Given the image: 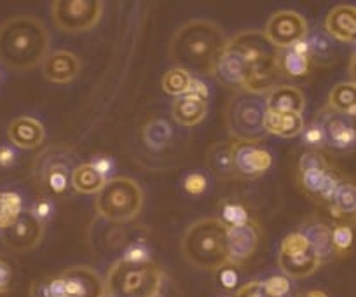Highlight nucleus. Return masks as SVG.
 <instances>
[{
  "label": "nucleus",
  "mask_w": 356,
  "mask_h": 297,
  "mask_svg": "<svg viewBox=\"0 0 356 297\" xmlns=\"http://www.w3.org/2000/svg\"><path fill=\"white\" fill-rule=\"evenodd\" d=\"M229 37L208 19H191L175 32L170 42V58L177 68L193 76H215L217 65L227 49Z\"/></svg>",
  "instance_id": "1"
},
{
  "label": "nucleus",
  "mask_w": 356,
  "mask_h": 297,
  "mask_svg": "<svg viewBox=\"0 0 356 297\" xmlns=\"http://www.w3.org/2000/svg\"><path fill=\"white\" fill-rule=\"evenodd\" d=\"M51 37L35 16L19 15L0 25V61L16 72L32 70L49 56Z\"/></svg>",
  "instance_id": "2"
},
{
  "label": "nucleus",
  "mask_w": 356,
  "mask_h": 297,
  "mask_svg": "<svg viewBox=\"0 0 356 297\" xmlns=\"http://www.w3.org/2000/svg\"><path fill=\"white\" fill-rule=\"evenodd\" d=\"M227 51L241 61L246 72V90L267 95L283 77L280 68L282 51L262 30H243L229 37Z\"/></svg>",
  "instance_id": "3"
},
{
  "label": "nucleus",
  "mask_w": 356,
  "mask_h": 297,
  "mask_svg": "<svg viewBox=\"0 0 356 297\" xmlns=\"http://www.w3.org/2000/svg\"><path fill=\"white\" fill-rule=\"evenodd\" d=\"M229 227L218 217L193 222L184 233L180 250L189 264L203 271H218L229 262Z\"/></svg>",
  "instance_id": "4"
},
{
  "label": "nucleus",
  "mask_w": 356,
  "mask_h": 297,
  "mask_svg": "<svg viewBox=\"0 0 356 297\" xmlns=\"http://www.w3.org/2000/svg\"><path fill=\"white\" fill-rule=\"evenodd\" d=\"M164 283L166 276L154 262L135 264L119 259L105 276V292L108 297H159Z\"/></svg>",
  "instance_id": "5"
},
{
  "label": "nucleus",
  "mask_w": 356,
  "mask_h": 297,
  "mask_svg": "<svg viewBox=\"0 0 356 297\" xmlns=\"http://www.w3.org/2000/svg\"><path fill=\"white\" fill-rule=\"evenodd\" d=\"M267 95L236 91L225 109V126L236 142L257 143L267 135Z\"/></svg>",
  "instance_id": "6"
},
{
  "label": "nucleus",
  "mask_w": 356,
  "mask_h": 297,
  "mask_svg": "<svg viewBox=\"0 0 356 297\" xmlns=\"http://www.w3.org/2000/svg\"><path fill=\"white\" fill-rule=\"evenodd\" d=\"M143 208V191L129 177H114L95 198L98 217L122 224L135 220Z\"/></svg>",
  "instance_id": "7"
},
{
  "label": "nucleus",
  "mask_w": 356,
  "mask_h": 297,
  "mask_svg": "<svg viewBox=\"0 0 356 297\" xmlns=\"http://www.w3.org/2000/svg\"><path fill=\"white\" fill-rule=\"evenodd\" d=\"M299 175L304 191L325 203L334 201L337 187L342 180L320 151H307L300 156Z\"/></svg>",
  "instance_id": "8"
},
{
  "label": "nucleus",
  "mask_w": 356,
  "mask_h": 297,
  "mask_svg": "<svg viewBox=\"0 0 356 297\" xmlns=\"http://www.w3.org/2000/svg\"><path fill=\"white\" fill-rule=\"evenodd\" d=\"M104 8L102 0H56L51 4V16L63 32L81 33L98 25Z\"/></svg>",
  "instance_id": "9"
},
{
  "label": "nucleus",
  "mask_w": 356,
  "mask_h": 297,
  "mask_svg": "<svg viewBox=\"0 0 356 297\" xmlns=\"http://www.w3.org/2000/svg\"><path fill=\"white\" fill-rule=\"evenodd\" d=\"M278 266L285 276L300 280L314 275L321 266V261L306 236L300 231H296L290 233L280 245Z\"/></svg>",
  "instance_id": "10"
},
{
  "label": "nucleus",
  "mask_w": 356,
  "mask_h": 297,
  "mask_svg": "<svg viewBox=\"0 0 356 297\" xmlns=\"http://www.w3.org/2000/svg\"><path fill=\"white\" fill-rule=\"evenodd\" d=\"M325 136V147L335 154H348L356 149V122L349 115L323 107L314 118Z\"/></svg>",
  "instance_id": "11"
},
{
  "label": "nucleus",
  "mask_w": 356,
  "mask_h": 297,
  "mask_svg": "<svg viewBox=\"0 0 356 297\" xmlns=\"http://www.w3.org/2000/svg\"><path fill=\"white\" fill-rule=\"evenodd\" d=\"M70 159L65 156V152L58 151L56 147H51L42 154L37 156L35 165H33V179L35 182L47 191L49 194H63L67 191L68 180H70Z\"/></svg>",
  "instance_id": "12"
},
{
  "label": "nucleus",
  "mask_w": 356,
  "mask_h": 297,
  "mask_svg": "<svg viewBox=\"0 0 356 297\" xmlns=\"http://www.w3.org/2000/svg\"><path fill=\"white\" fill-rule=\"evenodd\" d=\"M266 35L280 51H285L307 39V22L296 11H278L267 19Z\"/></svg>",
  "instance_id": "13"
},
{
  "label": "nucleus",
  "mask_w": 356,
  "mask_h": 297,
  "mask_svg": "<svg viewBox=\"0 0 356 297\" xmlns=\"http://www.w3.org/2000/svg\"><path fill=\"white\" fill-rule=\"evenodd\" d=\"M44 238V222L25 210L11 227L2 231V243L16 254H26L40 245Z\"/></svg>",
  "instance_id": "14"
},
{
  "label": "nucleus",
  "mask_w": 356,
  "mask_h": 297,
  "mask_svg": "<svg viewBox=\"0 0 356 297\" xmlns=\"http://www.w3.org/2000/svg\"><path fill=\"white\" fill-rule=\"evenodd\" d=\"M63 297H105V280L89 266H74L58 273Z\"/></svg>",
  "instance_id": "15"
},
{
  "label": "nucleus",
  "mask_w": 356,
  "mask_h": 297,
  "mask_svg": "<svg viewBox=\"0 0 356 297\" xmlns=\"http://www.w3.org/2000/svg\"><path fill=\"white\" fill-rule=\"evenodd\" d=\"M232 158L239 179H255L264 175L273 165V156L257 143H232Z\"/></svg>",
  "instance_id": "16"
},
{
  "label": "nucleus",
  "mask_w": 356,
  "mask_h": 297,
  "mask_svg": "<svg viewBox=\"0 0 356 297\" xmlns=\"http://www.w3.org/2000/svg\"><path fill=\"white\" fill-rule=\"evenodd\" d=\"M260 241V227L255 220L250 218L246 224L238 227H229L227 248L229 261L234 266H241L255 254Z\"/></svg>",
  "instance_id": "17"
},
{
  "label": "nucleus",
  "mask_w": 356,
  "mask_h": 297,
  "mask_svg": "<svg viewBox=\"0 0 356 297\" xmlns=\"http://www.w3.org/2000/svg\"><path fill=\"white\" fill-rule=\"evenodd\" d=\"M82 63L79 56L72 51H53L42 63V76L46 81L54 84H68L75 81L81 74Z\"/></svg>",
  "instance_id": "18"
},
{
  "label": "nucleus",
  "mask_w": 356,
  "mask_h": 297,
  "mask_svg": "<svg viewBox=\"0 0 356 297\" xmlns=\"http://www.w3.org/2000/svg\"><path fill=\"white\" fill-rule=\"evenodd\" d=\"M8 136L11 143L22 151H33L39 149L46 138V129L42 122L30 115L13 119L8 128Z\"/></svg>",
  "instance_id": "19"
},
{
  "label": "nucleus",
  "mask_w": 356,
  "mask_h": 297,
  "mask_svg": "<svg viewBox=\"0 0 356 297\" xmlns=\"http://www.w3.org/2000/svg\"><path fill=\"white\" fill-rule=\"evenodd\" d=\"M325 32L337 42H356V8L349 4L335 6L325 18Z\"/></svg>",
  "instance_id": "20"
},
{
  "label": "nucleus",
  "mask_w": 356,
  "mask_h": 297,
  "mask_svg": "<svg viewBox=\"0 0 356 297\" xmlns=\"http://www.w3.org/2000/svg\"><path fill=\"white\" fill-rule=\"evenodd\" d=\"M306 109L304 93L296 86H276L267 93V112L273 114H302Z\"/></svg>",
  "instance_id": "21"
},
{
  "label": "nucleus",
  "mask_w": 356,
  "mask_h": 297,
  "mask_svg": "<svg viewBox=\"0 0 356 297\" xmlns=\"http://www.w3.org/2000/svg\"><path fill=\"white\" fill-rule=\"evenodd\" d=\"M332 230L334 227H330L328 224H325L321 220H307L302 226V230H300V233L306 236V240L309 241L313 250L316 252L321 264L337 257L334 248V240H332Z\"/></svg>",
  "instance_id": "22"
},
{
  "label": "nucleus",
  "mask_w": 356,
  "mask_h": 297,
  "mask_svg": "<svg viewBox=\"0 0 356 297\" xmlns=\"http://www.w3.org/2000/svg\"><path fill=\"white\" fill-rule=\"evenodd\" d=\"M171 114L178 125L196 126L203 122L208 115V100L194 95H184V97L175 98L173 107H171Z\"/></svg>",
  "instance_id": "23"
},
{
  "label": "nucleus",
  "mask_w": 356,
  "mask_h": 297,
  "mask_svg": "<svg viewBox=\"0 0 356 297\" xmlns=\"http://www.w3.org/2000/svg\"><path fill=\"white\" fill-rule=\"evenodd\" d=\"M108 180L93 163H81L72 172L70 186L81 194H98Z\"/></svg>",
  "instance_id": "24"
},
{
  "label": "nucleus",
  "mask_w": 356,
  "mask_h": 297,
  "mask_svg": "<svg viewBox=\"0 0 356 297\" xmlns=\"http://www.w3.org/2000/svg\"><path fill=\"white\" fill-rule=\"evenodd\" d=\"M330 204L335 217L353 226L356 222V180L342 179Z\"/></svg>",
  "instance_id": "25"
},
{
  "label": "nucleus",
  "mask_w": 356,
  "mask_h": 297,
  "mask_svg": "<svg viewBox=\"0 0 356 297\" xmlns=\"http://www.w3.org/2000/svg\"><path fill=\"white\" fill-rule=\"evenodd\" d=\"M213 77L220 84L231 88V90H236V91L246 90L245 68H243L241 61H239L234 54L229 53L227 49H225L224 56L220 58V61H218Z\"/></svg>",
  "instance_id": "26"
},
{
  "label": "nucleus",
  "mask_w": 356,
  "mask_h": 297,
  "mask_svg": "<svg viewBox=\"0 0 356 297\" xmlns=\"http://www.w3.org/2000/svg\"><path fill=\"white\" fill-rule=\"evenodd\" d=\"M208 166L211 172L222 180L239 179L234 166V158H232V143H213L207 154Z\"/></svg>",
  "instance_id": "27"
},
{
  "label": "nucleus",
  "mask_w": 356,
  "mask_h": 297,
  "mask_svg": "<svg viewBox=\"0 0 356 297\" xmlns=\"http://www.w3.org/2000/svg\"><path fill=\"white\" fill-rule=\"evenodd\" d=\"M335 42L337 40H334L327 32H321V30L307 35L311 63L320 65V67L334 65L339 58V47Z\"/></svg>",
  "instance_id": "28"
},
{
  "label": "nucleus",
  "mask_w": 356,
  "mask_h": 297,
  "mask_svg": "<svg viewBox=\"0 0 356 297\" xmlns=\"http://www.w3.org/2000/svg\"><path fill=\"white\" fill-rule=\"evenodd\" d=\"M304 129H306V126H304L302 114H273V112H267V135H276L282 136V138H293L297 135H302Z\"/></svg>",
  "instance_id": "29"
},
{
  "label": "nucleus",
  "mask_w": 356,
  "mask_h": 297,
  "mask_svg": "<svg viewBox=\"0 0 356 297\" xmlns=\"http://www.w3.org/2000/svg\"><path fill=\"white\" fill-rule=\"evenodd\" d=\"M328 107L349 115L356 122V84L351 81L335 84L328 95Z\"/></svg>",
  "instance_id": "30"
},
{
  "label": "nucleus",
  "mask_w": 356,
  "mask_h": 297,
  "mask_svg": "<svg viewBox=\"0 0 356 297\" xmlns=\"http://www.w3.org/2000/svg\"><path fill=\"white\" fill-rule=\"evenodd\" d=\"M173 140V128L163 118L150 119L143 128V142L152 151H163Z\"/></svg>",
  "instance_id": "31"
},
{
  "label": "nucleus",
  "mask_w": 356,
  "mask_h": 297,
  "mask_svg": "<svg viewBox=\"0 0 356 297\" xmlns=\"http://www.w3.org/2000/svg\"><path fill=\"white\" fill-rule=\"evenodd\" d=\"M311 58L307 54L297 53L296 49H285L280 53V68H282V74L286 77H304L307 76V72L311 68Z\"/></svg>",
  "instance_id": "32"
},
{
  "label": "nucleus",
  "mask_w": 356,
  "mask_h": 297,
  "mask_svg": "<svg viewBox=\"0 0 356 297\" xmlns=\"http://www.w3.org/2000/svg\"><path fill=\"white\" fill-rule=\"evenodd\" d=\"M193 83H194L193 74H189V72L184 70V68L175 67L164 74L163 81H161V86H163L164 93L178 98L189 93Z\"/></svg>",
  "instance_id": "33"
},
{
  "label": "nucleus",
  "mask_w": 356,
  "mask_h": 297,
  "mask_svg": "<svg viewBox=\"0 0 356 297\" xmlns=\"http://www.w3.org/2000/svg\"><path fill=\"white\" fill-rule=\"evenodd\" d=\"M23 200L15 191L0 193V230L11 227L23 214Z\"/></svg>",
  "instance_id": "34"
},
{
  "label": "nucleus",
  "mask_w": 356,
  "mask_h": 297,
  "mask_svg": "<svg viewBox=\"0 0 356 297\" xmlns=\"http://www.w3.org/2000/svg\"><path fill=\"white\" fill-rule=\"evenodd\" d=\"M332 240H334V248L337 257L348 254L353 248V243H355V231H353L351 224L339 222L337 226H334V230H332Z\"/></svg>",
  "instance_id": "35"
},
{
  "label": "nucleus",
  "mask_w": 356,
  "mask_h": 297,
  "mask_svg": "<svg viewBox=\"0 0 356 297\" xmlns=\"http://www.w3.org/2000/svg\"><path fill=\"white\" fill-rule=\"evenodd\" d=\"M220 218L227 227H238L246 224L250 220L248 211L243 207L241 203H236V201H225L220 208Z\"/></svg>",
  "instance_id": "36"
},
{
  "label": "nucleus",
  "mask_w": 356,
  "mask_h": 297,
  "mask_svg": "<svg viewBox=\"0 0 356 297\" xmlns=\"http://www.w3.org/2000/svg\"><path fill=\"white\" fill-rule=\"evenodd\" d=\"M264 287L271 297H293L292 278L282 275H273L269 278L262 280Z\"/></svg>",
  "instance_id": "37"
},
{
  "label": "nucleus",
  "mask_w": 356,
  "mask_h": 297,
  "mask_svg": "<svg viewBox=\"0 0 356 297\" xmlns=\"http://www.w3.org/2000/svg\"><path fill=\"white\" fill-rule=\"evenodd\" d=\"M152 255H150V248L145 241L133 240L126 243L124 250H122V257L128 262H135V264H145V262H152Z\"/></svg>",
  "instance_id": "38"
},
{
  "label": "nucleus",
  "mask_w": 356,
  "mask_h": 297,
  "mask_svg": "<svg viewBox=\"0 0 356 297\" xmlns=\"http://www.w3.org/2000/svg\"><path fill=\"white\" fill-rule=\"evenodd\" d=\"M218 280H220L222 289L225 290H238L239 287V275H238V266L231 264L224 266L222 269H218Z\"/></svg>",
  "instance_id": "39"
},
{
  "label": "nucleus",
  "mask_w": 356,
  "mask_h": 297,
  "mask_svg": "<svg viewBox=\"0 0 356 297\" xmlns=\"http://www.w3.org/2000/svg\"><path fill=\"white\" fill-rule=\"evenodd\" d=\"M302 136H304V143H306L307 147H311V151H320V149H323L325 147L323 131H321V128L314 121L313 125L307 126V128L304 129Z\"/></svg>",
  "instance_id": "40"
},
{
  "label": "nucleus",
  "mask_w": 356,
  "mask_h": 297,
  "mask_svg": "<svg viewBox=\"0 0 356 297\" xmlns=\"http://www.w3.org/2000/svg\"><path fill=\"white\" fill-rule=\"evenodd\" d=\"M208 187V180L203 173H189V175L184 179V191L187 194H193V196H197V194H203Z\"/></svg>",
  "instance_id": "41"
},
{
  "label": "nucleus",
  "mask_w": 356,
  "mask_h": 297,
  "mask_svg": "<svg viewBox=\"0 0 356 297\" xmlns=\"http://www.w3.org/2000/svg\"><path fill=\"white\" fill-rule=\"evenodd\" d=\"M234 297H271L264 287V282L243 283L234 292Z\"/></svg>",
  "instance_id": "42"
},
{
  "label": "nucleus",
  "mask_w": 356,
  "mask_h": 297,
  "mask_svg": "<svg viewBox=\"0 0 356 297\" xmlns=\"http://www.w3.org/2000/svg\"><path fill=\"white\" fill-rule=\"evenodd\" d=\"M30 211H32L33 217H37L40 222L46 224L47 218L53 215V203H51L49 200H46V198H42V200H37L35 203H33V207L30 208Z\"/></svg>",
  "instance_id": "43"
},
{
  "label": "nucleus",
  "mask_w": 356,
  "mask_h": 297,
  "mask_svg": "<svg viewBox=\"0 0 356 297\" xmlns=\"http://www.w3.org/2000/svg\"><path fill=\"white\" fill-rule=\"evenodd\" d=\"M13 283V268L6 259L0 257V296L11 290Z\"/></svg>",
  "instance_id": "44"
},
{
  "label": "nucleus",
  "mask_w": 356,
  "mask_h": 297,
  "mask_svg": "<svg viewBox=\"0 0 356 297\" xmlns=\"http://www.w3.org/2000/svg\"><path fill=\"white\" fill-rule=\"evenodd\" d=\"M15 159H16L15 149H11V147L8 145H0V166H2V168L11 166L13 163H15Z\"/></svg>",
  "instance_id": "45"
},
{
  "label": "nucleus",
  "mask_w": 356,
  "mask_h": 297,
  "mask_svg": "<svg viewBox=\"0 0 356 297\" xmlns=\"http://www.w3.org/2000/svg\"><path fill=\"white\" fill-rule=\"evenodd\" d=\"M93 165L97 166L98 172L104 173L105 177H108V173L112 172V161L108 158H97V159H93Z\"/></svg>",
  "instance_id": "46"
},
{
  "label": "nucleus",
  "mask_w": 356,
  "mask_h": 297,
  "mask_svg": "<svg viewBox=\"0 0 356 297\" xmlns=\"http://www.w3.org/2000/svg\"><path fill=\"white\" fill-rule=\"evenodd\" d=\"M348 72H349V77H351V83L356 84V51H355V53H353L351 60H349Z\"/></svg>",
  "instance_id": "47"
},
{
  "label": "nucleus",
  "mask_w": 356,
  "mask_h": 297,
  "mask_svg": "<svg viewBox=\"0 0 356 297\" xmlns=\"http://www.w3.org/2000/svg\"><path fill=\"white\" fill-rule=\"evenodd\" d=\"M299 297H328V294L321 289H313V290H307V292H304L302 296Z\"/></svg>",
  "instance_id": "48"
},
{
  "label": "nucleus",
  "mask_w": 356,
  "mask_h": 297,
  "mask_svg": "<svg viewBox=\"0 0 356 297\" xmlns=\"http://www.w3.org/2000/svg\"><path fill=\"white\" fill-rule=\"evenodd\" d=\"M105 297H108V296H105Z\"/></svg>",
  "instance_id": "49"
}]
</instances>
